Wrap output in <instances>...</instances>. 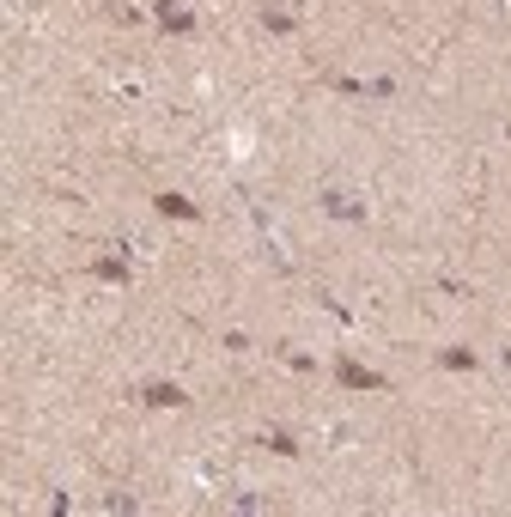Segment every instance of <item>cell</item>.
Segmentation results:
<instances>
[{"label":"cell","mask_w":511,"mask_h":517,"mask_svg":"<svg viewBox=\"0 0 511 517\" xmlns=\"http://www.w3.org/2000/svg\"><path fill=\"white\" fill-rule=\"evenodd\" d=\"M159 207H165V213H183V219H195V201H183V195H159Z\"/></svg>","instance_id":"1"}]
</instances>
